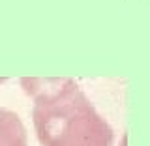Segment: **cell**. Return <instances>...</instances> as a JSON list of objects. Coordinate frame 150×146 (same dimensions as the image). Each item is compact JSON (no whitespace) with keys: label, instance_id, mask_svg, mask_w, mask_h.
I'll return each mask as SVG.
<instances>
[{"label":"cell","instance_id":"cell-2","mask_svg":"<svg viewBox=\"0 0 150 146\" xmlns=\"http://www.w3.org/2000/svg\"><path fill=\"white\" fill-rule=\"evenodd\" d=\"M0 146H28V133L17 112L0 107Z\"/></svg>","mask_w":150,"mask_h":146},{"label":"cell","instance_id":"cell-4","mask_svg":"<svg viewBox=\"0 0 150 146\" xmlns=\"http://www.w3.org/2000/svg\"><path fill=\"white\" fill-rule=\"evenodd\" d=\"M6 81H8L6 77H0V84H4V83H6Z\"/></svg>","mask_w":150,"mask_h":146},{"label":"cell","instance_id":"cell-1","mask_svg":"<svg viewBox=\"0 0 150 146\" xmlns=\"http://www.w3.org/2000/svg\"><path fill=\"white\" fill-rule=\"evenodd\" d=\"M41 146H112L115 131L73 79L23 77Z\"/></svg>","mask_w":150,"mask_h":146},{"label":"cell","instance_id":"cell-3","mask_svg":"<svg viewBox=\"0 0 150 146\" xmlns=\"http://www.w3.org/2000/svg\"><path fill=\"white\" fill-rule=\"evenodd\" d=\"M120 146H128V137H126V135L122 137V142H120Z\"/></svg>","mask_w":150,"mask_h":146}]
</instances>
